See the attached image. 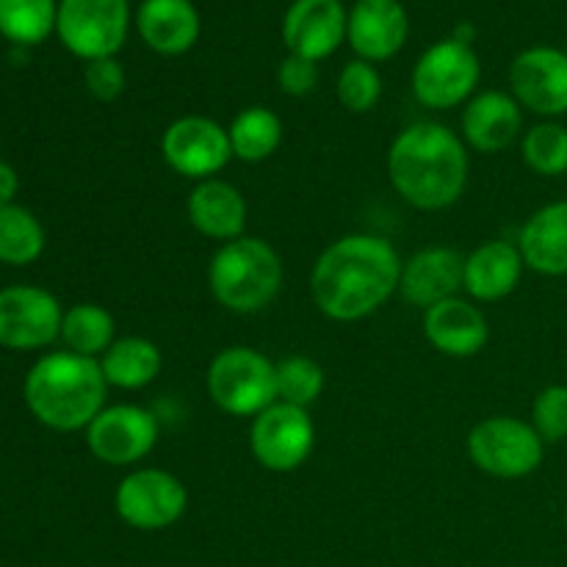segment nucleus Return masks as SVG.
Wrapping results in <instances>:
<instances>
[{"label":"nucleus","instance_id":"nucleus-31","mask_svg":"<svg viewBox=\"0 0 567 567\" xmlns=\"http://www.w3.org/2000/svg\"><path fill=\"white\" fill-rule=\"evenodd\" d=\"M338 103L352 114H369L377 109L382 97V75L371 61L354 59L343 64L336 83Z\"/></svg>","mask_w":567,"mask_h":567},{"label":"nucleus","instance_id":"nucleus-22","mask_svg":"<svg viewBox=\"0 0 567 567\" xmlns=\"http://www.w3.org/2000/svg\"><path fill=\"white\" fill-rule=\"evenodd\" d=\"M526 269L543 277H567V199L537 208L518 233Z\"/></svg>","mask_w":567,"mask_h":567},{"label":"nucleus","instance_id":"nucleus-3","mask_svg":"<svg viewBox=\"0 0 567 567\" xmlns=\"http://www.w3.org/2000/svg\"><path fill=\"white\" fill-rule=\"evenodd\" d=\"M25 404L39 424L55 432L86 430L105 408V382L100 360L75 352H50L25 377Z\"/></svg>","mask_w":567,"mask_h":567},{"label":"nucleus","instance_id":"nucleus-19","mask_svg":"<svg viewBox=\"0 0 567 567\" xmlns=\"http://www.w3.org/2000/svg\"><path fill=\"white\" fill-rule=\"evenodd\" d=\"M424 336L446 358H476L491 341V324L471 299L452 297L424 310Z\"/></svg>","mask_w":567,"mask_h":567},{"label":"nucleus","instance_id":"nucleus-12","mask_svg":"<svg viewBox=\"0 0 567 567\" xmlns=\"http://www.w3.org/2000/svg\"><path fill=\"white\" fill-rule=\"evenodd\" d=\"M86 446L111 468H131L153 454L158 443V419L142 404H109L86 426Z\"/></svg>","mask_w":567,"mask_h":567},{"label":"nucleus","instance_id":"nucleus-34","mask_svg":"<svg viewBox=\"0 0 567 567\" xmlns=\"http://www.w3.org/2000/svg\"><path fill=\"white\" fill-rule=\"evenodd\" d=\"M277 86L288 94V97H308L319 86V64L316 61L302 59V55L288 53L277 66Z\"/></svg>","mask_w":567,"mask_h":567},{"label":"nucleus","instance_id":"nucleus-29","mask_svg":"<svg viewBox=\"0 0 567 567\" xmlns=\"http://www.w3.org/2000/svg\"><path fill=\"white\" fill-rule=\"evenodd\" d=\"M520 155L535 175H567V127L559 120L537 122L520 138Z\"/></svg>","mask_w":567,"mask_h":567},{"label":"nucleus","instance_id":"nucleus-21","mask_svg":"<svg viewBox=\"0 0 567 567\" xmlns=\"http://www.w3.org/2000/svg\"><path fill=\"white\" fill-rule=\"evenodd\" d=\"M524 269L526 264L518 244L493 238L465 255L463 291L474 302H498L520 286Z\"/></svg>","mask_w":567,"mask_h":567},{"label":"nucleus","instance_id":"nucleus-11","mask_svg":"<svg viewBox=\"0 0 567 567\" xmlns=\"http://www.w3.org/2000/svg\"><path fill=\"white\" fill-rule=\"evenodd\" d=\"M161 155L175 175L203 183L230 164L233 147L225 125L210 116L188 114L166 125L161 136Z\"/></svg>","mask_w":567,"mask_h":567},{"label":"nucleus","instance_id":"nucleus-16","mask_svg":"<svg viewBox=\"0 0 567 567\" xmlns=\"http://www.w3.org/2000/svg\"><path fill=\"white\" fill-rule=\"evenodd\" d=\"M520 133H524V109L513 94L502 89H485L465 103L460 136L468 150L485 155L504 153L518 142Z\"/></svg>","mask_w":567,"mask_h":567},{"label":"nucleus","instance_id":"nucleus-4","mask_svg":"<svg viewBox=\"0 0 567 567\" xmlns=\"http://www.w3.org/2000/svg\"><path fill=\"white\" fill-rule=\"evenodd\" d=\"M286 280L280 252L269 241L241 236L219 244L208 264L210 297L236 316H252L269 308Z\"/></svg>","mask_w":567,"mask_h":567},{"label":"nucleus","instance_id":"nucleus-35","mask_svg":"<svg viewBox=\"0 0 567 567\" xmlns=\"http://www.w3.org/2000/svg\"><path fill=\"white\" fill-rule=\"evenodd\" d=\"M17 188H20L17 172L11 169L9 164H0V208H9V205H14Z\"/></svg>","mask_w":567,"mask_h":567},{"label":"nucleus","instance_id":"nucleus-15","mask_svg":"<svg viewBox=\"0 0 567 567\" xmlns=\"http://www.w3.org/2000/svg\"><path fill=\"white\" fill-rule=\"evenodd\" d=\"M347 22L349 11L341 0H293L282 17V42L288 53L319 64L341 48Z\"/></svg>","mask_w":567,"mask_h":567},{"label":"nucleus","instance_id":"nucleus-14","mask_svg":"<svg viewBox=\"0 0 567 567\" xmlns=\"http://www.w3.org/2000/svg\"><path fill=\"white\" fill-rule=\"evenodd\" d=\"M509 89L520 109L546 120L567 114V53L551 44H535L515 55Z\"/></svg>","mask_w":567,"mask_h":567},{"label":"nucleus","instance_id":"nucleus-18","mask_svg":"<svg viewBox=\"0 0 567 567\" xmlns=\"http://www.w3.org/2000/svg\"><path fill=\"white\" fill-rule=\"evenodd\" d=\"M410 33L408 11L399 0H358L349 11L347 42L358 59L388 61L404 48Z\"/></svg>","mask_w":567,"mask_h":567},{"label":"nucleus","instance_id":"nucleus-32","mask_svg":"<svg viewBox=\"0 0 567 567\" xmlns=\"http://www.w3.org/2000/svg\"><path fill=\"white\" fill-rule=\"evenodd\" d=\"M529 424L546 441V446L567 441V385H548L537 393Z\"/></svg>","mask_w":567,"mask_h":567},{"label":"nucleus","instance_id":"nucleus-9","mask_svg":"<svg viewBox=\"0 0 567 567\" xmlns=\"http://www.w3.org/2000/svg\"><path fill=\"white\" fill-rule=\"evenodd\" d=\"M114 507L131 529L164 532L186 515L188 491L172 471L133 468L116 485Z\"/></svg>","mask_w":567,"mask_h":567},{"label":"nucleus","instance_id":"nucleus-17","mask_svg":"<svg viewBox=\"0 0 567 567\" xmlns=\"http://www.w3.org/2000/svg\"><path fill=\"white\" fill-rule=\"evenodd\" d=\"M465 277V255L452 247H424L402 264L399 293L413 308H432L460 297Z\"/></svg>","mask_w":567,"mask_h":567},{"label":"nucleus","instance_id":"nucleus-23","mask_svg":"<svg viewBox=\"0 0 567 567\" xmlns=\"http://www.w3.org/2000/svg\"><path fill=\"white\" fill-rule=\"evenodd\" d=\"M136 31L158 55H183L199 39V11L192 0H144Z\"/></svg>","mask_w":567,"mask_h":567},{"label":"nucleus","instance_id":"nucleus-6","mask_svg":"<svg viewBox=\"0 0 567 567\" xmlns=\"http://www.w3.org/2000/svg\"><path fill=\"white\" fill-rule=\"evenodd\" d=\"M468 457L482 474L496 480H524L546 460V441L518 415H491L468 432Z\"/></svg>","mask_w":567,"mask_h":567},{"label":"nucleus","instance_id":"nucleus-28","mask_svg":"<svg viewBox=\"0 0 567 567\" xmlns=\"http://www.w3.org/2000/svg\"><path fill=\"white\" fill-rule=\"evenodd\" d=\"M55 0H0V33L14 44H39L55 31Z\"/></svg>","mask_w":567,"mask_h":567},{"label":"nucleus","instance_id":"nucleus-20","mask_svg":"<svg viewBox=\"0 0 567 567\" xmlns=\"http://www.w3.org/2000/svg\"><path fill=\"white\" fill-rule=\"evenodd\" d=\"M186 216L194 230L210 241L227 244L247 236L244 233L249 216L247 199L233 183L221 181V177L194 183L186 199Z\"/></svg>","mask_w":567,"mask_h":567},{"label":"nucleus","instance_id":"nucleus-8","mask_svg":"<svg viewBox=\"0 0 567 567\" xmlns=\"http://www.w3.org/2000/svg\"><path fill=\"white\" fill-rule=\"evenodd\" d=\"M131 28L127 0H61L55 33L83 61L114 59Z\"/></svg>","mask_w":567,"mask_h":567},{"label":"nucleus","instance_id":"nucleus-13","mask_svg":"<svg viewBox=\"0 0 567 567\" xmlns=\"http://www.w3.org/2000/svg\"><path fill=\"white\" fill-rule=\"evenodd\" d=\"M64 308L37 286H9L0 291V347L14 352L44 349L61 338Z\"/></svg>","mask_w":567,"mask_h":567},{"label":"nucleus","instance_id":"nucleus-2","mask_svg":"<svg viewBox=\"0 0 567 567\" xmlns=\"http://www.w3.org/2000/svg\"><path fill=\"white\" fill-rule=\"evenodd\" d=\"M388 181L399 197L419 210H446L468 188V147L441 122H413L391 142Z\"/></svg>","mask_w":567,"mask_h":567},{"label":"nucleus","instance_id":"nucleus-5","mask_svg":"<svg viewBox=\"0 0 567 567\" xmlns=\"http://www.w3.org/2000/svg\"><path fill=\"white\" fill-rule=\"evenodd\" d=\"M205 388L221 413L255 419L277 402V363L255 347H227L210 360Z\"/></svg>","mask_w":567,"mask_h":567},{"label":"nucleus","instance_id":"nucleus-10","mask_svg":"<svg viewBox=\"0 0 567 567\" xmlns=\"http://www.w3.org/2000/svg\"><path fill=\"white\" fill-rule=\"evenodd\" d=\"M316 446V426L308 410L275 402L258 413L249 426V452L260 468L271 474H291L310 460Z\"/></svg>","mask_w":567,"mask_h":567},{"label":"nucleus","instance_id":"nucleus-1","mask_svg":"<svg viewBox=\"0 0 567 567\" xmlns=\"http://www.w3.org/2000/svg\"><path fill=\"white\" fill-rule=\"evenodd\" d=\"M402 264L385 236L349 233L316 258L310 297L330 321H363L399 291Z\"/></svg>","mask_w":567,"mask_h":567},{"label":"nucleus","instance_id":"nucleus-36","mask_svg":"<svg viewBox=\"0 0 567 567\" xmlns=\"http://www.w3.org/2000/svg\"><path fill=\"white\" fill-rule=\"evenodd\" d=\"M565 529H567V504H565Z\"/></svg>","mask_w":567,"mask_h":567},{"label":"nucleus","instance_id":"nucleus-25","mask_svg":"<svg viewBox=\"0 0 567 567\" xmlns=\"http://www.w3.org/2000/svg\"><path fill=\"white\" fill-rule=\"evenodd\" d=\"M227 136H230L233 158L260 164L280 150L286 127L277 111L266 105H249L241 114H236V120L227 127Z\"/></svg>","mask_w":567,"mask_h":567},{"label":"nucleus","instance_id":"nucleus-30","mask_svg":"<svg viewBox=\"0 0 567 567\" xmlns=\"http://www.w3.org/2000/svg\"><path fill=\"white\" fill-rule=\"evenodd\" d=\"M327 374L308 354H288L277 363V402L308 410L324 393Z\"/></svg>","mask_w":567,"mask_h":567},{"label":"nucleus","instance_id":"nucleus-27","mask_svg":"<svg viewBox=\"0 0 567 567\" xmlns=\"http://www.w3.org/2000/svg\"><path fill=\"white\" fill-rule=\"evenodd\" d=\"M44 252V227L22 205L0 208V264L28 266Z\"/></svg>","mask_w":567,"mask_h":567},{"label":"nucleus","instance_id":"nucleus-26","mask_svg":"<svg viewBox=\"0 0 567 567\" xmlns=\"http://www.w3.org/2000/svg\"><path fill=\"white\" fill-rule=\"evenodd\" d=\"M61 341L66 352H75L81 358L100 360L116 341V321L109 308L97 302H78L64 310L61 321Z\"/></svg>","mask_w":567,"mask_h":567},{"label":"nucleus","instance_id":"nucleus-7","mask_svg":"<svg viewBox=\"0 0 567 567\" xmlns=\"http://www.w3.org/2000/svg\"><path fill=\"white\" fill-rule=\"evenodd\" d=\"M482 78L480 55L468 42L441 39L413 66V94L432 111H452L476 94Z\"/></svg>","mask_w":567,"mask_h":567},{"label":"nucleus","instance_id":"nucleus-33","mask_svg":"<svg viewBox=\"0 0 567 567\" xmlns=\"http://www.w3.org/2000/svg\"><path fill=\"white\" fill-rule=\"evenodd\" d=\"M83 81H86L89 94L100 103H111V100L122 97L127 86L125 66L116 59H97L86 61V72H83Z\"/></svg>","mask_w":567,"mask_h":567},{"label":"nucleus","instance_id":"nucleus-24","mask_svg":"<svg viewBox=\"0 0 567 567\" xmlns=\"http://www.w3.org/2000/svg\"><path fill=\"white\" fill-rule=\"evenodd\" d=\"M100 369H103L109 388L142 391V388L153 385L158 380L161 369H164V358H161V349L150 338L125 336L116 338L109 352L100 358Z\"/></svg>","mask_w":567,"mask_h":567}]
</instances>
